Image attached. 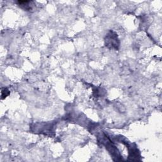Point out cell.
Masks as SVG:
<instances>
[{
    "label": "cell",
    "mask_w": 162,
    "mask_h": 162,
    "mask_svg": "<svg viewBox=\"0 0 162 162\" xmlns=\"http://www.w3.org/2000/svg\"><path fill=\"white\" fill-rule=\"evenodd\" d=\"M106 45L110 48L118 49L119 46V41L117 37V35L113 31L108 32L106 37Z\"/></svg>",
    "instance_id": "1"
},
{
    "label": "cell",
    "mask_w": 162,
    "mask_h": 162,
    "mask_svg": "<svg viewBox=\"0 0 162 162\" xmlns=\"http://www.w3.org/2000/svg\"><path fill=\"white\" fill-rule=\"evenodd\" d=\"M9 94V91H8L7 89H4L1 91V96H2V99L4 97H6V96Z\"/></svg>",
    "instance_id": "2"
}]
</instances>
